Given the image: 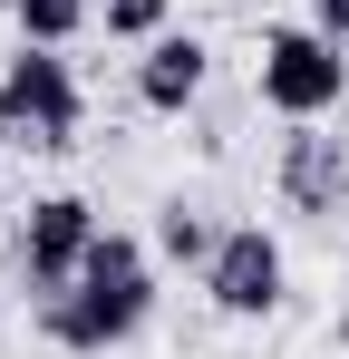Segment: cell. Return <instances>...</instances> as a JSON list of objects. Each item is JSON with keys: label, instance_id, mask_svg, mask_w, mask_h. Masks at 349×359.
Masks as SVG:
<instances>
[{"label": "cell", "instance_id": "6da1fadb", "mask_svg": "<svg viewBox=\"0 0 349 359\" xmlns=\"http://www.w3.org/2000/svg\"><path fill=\"white\" fill-rule=\"evenodd\" d=\"M146 311H156V262H146V243L136 233H97L88 243V272H78V292L39 301V330H49L58 350L97 359V350H126L136 330H146Z\"/></svg>", "mask_w": 349, "mask_h": 359}, {"label": "cell", "instance_id": "7a4b0ae2", "mask_svg": "<svg viewBox=\"0 0 349 359\" xmlns=\"http://www.w3.org/2000/svg\"><path fill=\"white\" fill-rule=\"evenodd\" d=\"M252 88H262V107L291 117V126L330 117L349 97V49L320 29V20H282V29H262V78H252Z\"/></svg>", "mask_w": 349, "mask_h": 359}, {"label": "cell", "instance_id": "3957f363", "mask_svg": "<svg viewBox=\"0 0 349 359\" xmlns=\"http://www.w3.org/2000/svg\"><path fill=\"white\" fill-rule=\"evenodd\" d=\"M78 117H88V88H78L68 49L20 39V59L0 68V136H29V146H78Z\"/></svg>", "mask_w": 349, "mask_h": 359}, {"label": "cell", "instance_id": "277c9868", "mask_svg": "<svg viewBox=\"0 0 349 359\" xmlns=\"http://www.w3.org/2000/svg\"><path fill=\"white\" fill-rule=\"evenodd\" d=\"M97 233H107V224H97V204H88V194H39V204H29V224H20V282H29V301L78 292L88 243H97Z\"/></svg>", "mask_w": 349, "mask_h": 359}, {"label": "cell", "instance_id": "5b68a950", "mask_svg": "<svg viewBox=\"0 0 349 359\" xmlns=\"http://www.w3.org/2000/svg\"><path fill=\"white\" fill-rule=\"evenodd\" d=\"M272 184H282V204L301 224H340L349 214V136L330 117H301L272 156Z\"/></svg>", "mask_w": 349, "mask_h": 359}, {"label": "cell", "instance_id": "8992f818", "mask_svg": "<svg viewBox=\"0 0 349 359\" xmlns=\"http://www.w3.org/2000/svg\"><path fill=\"white\" fill-rule=\"evenodd\" d=\"M282 243L262 233V224H224V243H214V262H204V301L224 311V320H272L282 311Z\"/></svg>", "mask_w": 349, "mask_h": 359}, {"label": "cell", "instance_id": "52a82bcc", "mask_svg": "<svg viewBox=\"0 0 349 359\" xmlns=\"http://www.w3.org/2000/svg\"><path fill=\"white\" fill-rule=\"evenodd\" d=\"M204 78H214V49H204L194 29H165V39H146V49H136V107L184 117V107L204 97Z\"/></svg>", "mask_w": 349, "mask_h": 359}, {"label": "cell", "instance_id": "ba28073f", "mask_svg": "<svg viewBox=\"0 0 349 359\" xmlns=\"http://www.w3.org/2000/svg\"><path fill=\"white\" fill-rule=\"evenodd\" d=\"M214 243H224V224H214L204 204H184V194L156 204V252H165L174 272H204V262H214Z\"/></svg>", "mask_w": 349, "mask_h": 359}, {"label": "cell", "instance_id": "9c48e42d", "mask_svg": "<svg viewBox=\"0 0 349 359\" xmlns=\"http://www.w3.org/2000/svg\"><path fill=\"white\" fill-rule=\"evenodd\" d=\"M10 20H20V39H39V49H68V39L97 20V0H20Z\"/></svg>", "mask_w": 349, "mask_h": 359}, {"label": "cell", "instance_id": "30bf717a", "mask_svg": "<svg viewBox=\"0 0 349 359\" xmlns=\"http://www.w3.org/2000/svg\"><path fill=\"white\" fill-rule=\"evenodd\" d=\"M97 20H107V39H165L174 29V0H97Z\"/></svg>", "mask_w": 349, "mask_h": 359}, {"label": "cell", "instance_id": "8fae6325", "mask_svg": "<svg viewBox=\"0 0 349 359\" xmlns=\"http://www.w3.org/2000/svg\"><path fill=\"white\" fill-rule=\"evenodd\" d=\"M310 20H320V29H330V39H340V49H349V0H320Z\"/></svg>", "mask_w": 349, "mask_h": 359}, {"label": "cell", "instance_id": "7c38bea8", "mask_svg": "<svg viewBox=\"0 0 349 359\" xmlns=\"http://www.w3.org/2000/svg\"><path fill=\"white\" fill-rule=\"evenodd\" d=\"M340 350H349V292H340Z\"/></svg>", "mask_w": 349, "mask_h": 359}, {"label": "cell", "instance_id": "4fadbf2b", "mask_svg": "<svg viewBox=\"0 0 349 359\" xmlns=\"http://www.w3.org/2000/svg\"><path fill=\"white\" fill-rule=\"evenodd\" d=\"M0 10H20V0H0Z\"/></svg>", "mask_w": 349, "mask_h": 359}, {"label": "cell", "instance_id": "5bb4252c", "mask_svg": "<svg viewBox=\"0 0 349 359\" xmlns=\"http://www.w3.org/2000/svg\"><path fill=\"white\" fill-rule=\"evenodd\" d=\"M0 194H10V175H0Z\"/></svg>", "mask_w": 349, "mask_h": 359}]
</instances>
